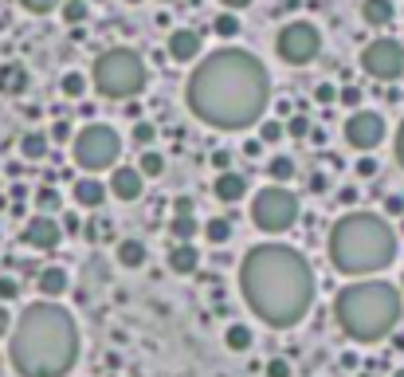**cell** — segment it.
I'll list each match as a JSON object with an SVG mask.
<instances>
[{"label":"cell","instance_id":"6da1fadb","mask_svg":"<svg viewBox=\"0 0 404 377\" xmlns=\"http://www.w3.org/2000/svg\"><path fill=\"white\" fill-rule=\"evenodd\" d=\"M189 110L216 130H247L271 106V75L259 55L220 48L189 75Z\"/></svg>","mask_w":404,"mask_h":377},{"label":"cell","instance_id":"7a4b0ae2","mask_svg":"<svg viewBox=\"0 0 404 377\" xmlns=\"http://www.w3.org/2000/svg\"><path fill=\"white\" fill-rule=\"evenodd\" d=\"M240 295L259 322L291 330L314 307V271L291 244H255L240 263Z\"/></svg>","mask_w":404,"mask_h":377},{"label":"cell","instance_id":"3957f363","mask_svg":"<svg viewBox=\"0 0 404 377\" xmlns=\"http://www.w3.org/2000/svg\"><path fill=\"white\" fill-rule=\"evenodd\" d=\"M9 361L20 377H67L79 361V322L67 307L40 299L9 330Z\"/></svg>","mask_w":404,"mask_h":377},{"label":"cell","instance_id":"277c9868","mask_svg":"<svg viewBox=\"0 0 404 377\" xmlns=\"http://www.w3.org/2000/svg\"><path fill=\"white\" fill-rule=\"evenodd\" d=\"M326 256L342 275H377L396 260V232L381 212H345L330 228Z\"/></svg>","mask_w":404,"mask_h":377},{"label":"cell","instance_id":"5b68a950","mask_svg":"<svg viewBox=\"0 0 404 377\" xmlns=\"http://www.w3.org/2000/svg\"><path fill=\"white\" fill-rule=\"evenodd\" d=\"M404 315V299L396 291V283L385 279H365V283H349L334 299V319L345 330V338L354 342H381L396 330Z\"/></svg>","mask_w":404,"mask_h":377},{"label":"cell","instance_id":"8992f818","mask_svg":"<svg viewBox=\"0 0 404 377\" xmlns=\"http://www.w3.org/2000/svg\"><path fill=\"white\" fill-rule=\"evenodd\" d=\"M91 79H94V91L102 99H134V94L145 91L150 71H145L142 55L134 48H110L94 59Z\"/></svg>","mask_w":404,"mask_h":377},{"label":"cell","instance_id":"52a82bcc","mask_svg":"<svg viewBox=\"0 0 404 377\" xmlns=\"http://www.w3.org/2000/svg\"><path fill=\"white\" fill-rule=\"evenodd\" d=\"M118 153H122V138H118V130L106 126V122H91V126H83V130H75V138H71V158H75V165L86 169V173L114 169Z\"/></svg>","mask_w":404,"mask_h":377},{"label":"cell","instance_id":"ba28073f","mask_svg":"<svg viewBox=\"0 0 404 377\" xmlns=\"http://www.w3.org/2000/svg\"><path fill=\"white\" fill-rule=\"evenodd\" d=\"M252 220H255V228L267 232V236L286 232V228L298 220V197L291 193V189H283V185H267L252 201Z\"/></svg>","mask_w":404,"mask_h":377},{"label":"cell","instance_id":"9c48e42d","mask_svg":"<svg viewBox=\"0 0 404 377\" xmlns=\"http://www.w3.org/2000/svg\"><path fill=\"white\" fill-rule=\"evenodd\" d=\"M275 51L283 63H291V67H306V63H314L322 51V32L318 24H310V20H291V24L279 28L275 35Z\"/></svg>","mask_w":404,"mask_h":377},{"label":"cell","instance_id":"30bf717a","mask_svg":"<svg viewBox=\"0 0 404 377\" xmlns=\"http://www.w3.org/2000/svg\"><path fill=\"white\" fill-rule=\"evenodd\" d=\"M361 71L369 79H377V83H396V79L404 75V48L396 40H388V35L365 43L361 48Z\"/></svg>","mask_w":404,"mask_h":377},{"label":"cell","instance_id":"8fae6325","mask_svg":"<svg viewBox=\"0 0 404 377\" xmlns=\"http://www.w3.org/2000/svg\"><path fill=\"white\" fill-rule=\"evenodd\" d=\"M345 142L361 153L377 150V146L385 142V118H381L377 110H365V106L349 110V118H345Z\"/></svg>","mask_w":404,"mask_h":377},{"label":"cell","instance_id":"7c38bea8","mask_svg":"<svg viewBox=\"0 0 404 377\" xmlns=\"http://www.w3.org/2000/svg\"><path fill=\"white\" fill-rule=\"evenodd\" d=\"M20 240H24L28 248H35V251H55V244L63 240V228H60V220H55V217H43V212H35V217L24 224Z\"/></svg>","mask_w":404,"mask_h":377},{"label":"cell","instance_id":"4fadbf2b","mask_svg":"<svg viewBox=\"0 0 404 377\" xmlns=\"http://www.w3.org/2000/svg\"><path fill=\"white\" fill-rule=\"evenodd\" d=\"M145 189V177L130 165H114L110 169V181H106V193H114L118 201H138Z\"/></svg>","mask_w":404,"mask_h":377},{"label":"cell","instance_id":"5bb4252c","mask_svg":"<svg viewBox=\"0 0 404 377\" xmlns=\"http://www.w3.org/2000/svg\"><path fill=\"white\" fill-rule=\"evenodd\" d=\"M204 40L201 32H193V28H177V32H169V59L173 63H193L196 55H201Z\"/></svg>","mask_w":404,"mask_h":377},{"label":"cell","instance_id":"9a60e30c","mask_svg":"<svg viewBox=\"0 0 404 377\" xmlns=\"http://www.w3.org/2000/svg\"><path fill=\"white\" fill-rule=\"evenodd\" d=\"M71 197H75V204H79V209H102L110 193H106V185H102L99 177H94V173H86V177H79V181H75Z\"/></svg>","mask_w":404,"mask_h":377},{"label":"cell","instance_id":"2e32d148","mask_svg":"<svg viewBox=\"0 0 404 377\" xmlns=\"http://www.w3.org/2000/svg\"><path fill=\"white\" fill-rule=\"evenodd\" d=\"M212 193H216L224 204H236V201H244V193H247V181H244V173H236V169H224V173H216V181H212Z\"/></svg>","mask_w":404,"mask_h":377},{"label":"cell","instance_id":"e0dca14e","mask_svg":"<svg viewBox=\"0 0 404 377\" xmlns=\"http://www.w3.org/2000/svg\"><path fill=\"white\" fill-rule=\"evenodd\" d=\"M35 287H40L43 299L55 302V299H63V295L71 291V275H67L63 268H43L40 275H35Z\"/></svg>","mask_w":404,"mask_h":377},{"label":"cell","instance_id":"ac0fdd59","mask_svg":"<svg viewBox=\"0 0 404 377\" xmlns=\"http://www.w3.org/2000/svg\"><path fill=\"white\" fill-rule=\"evenodd\" d=\"M28 83H32V75H28L24 63H0V94H24Z\"/></svg>","mask_w":404,"mask_h":377},{"label":"cell","instance_id":"d6986e66","mask_svg":"<svg viewBox=\"0 0 404 377\" xmlns=\"http://www.w3.org/2000/svg\"><path fill=\"white\" fill-rule=\"evenodd\" d=\"M196 268H201V251H196V244H173V251H169V271L193 275Z\"/></svg>","mask_w":404,"mask_h":377},{"label":"cell","instance_id":"ffe728a7","mask_svg":"<svg viewBox=\"0 0 404 377\" xmlns=\"http://www.w3.org/2000/svg\"><path fill=\"white\" fill-rule=\"evenodd\" d=\"M396 9H393V0H361V20L369 28H385L393 24Z\"/></svg>","mask_w":404,"mask_h":377},{"label":"cell","instance_id":"44dd1931","mask_svg":"<svg viewBox=\"0 0 404 377\" xmlns=\"http://www.w3.org/2000/svg\"><path fill=\"white\" fill-rule=\"evenodd\" d=\"M114 256H118V263H122V268H130V271L145 268V260H150V251H145L142 240H122Z\"/></svg>","mask_w":404,"mask_h":377},{"label":"cell","instance_id":"7402d4cb","mask_svg":"<svg viewBox=\"0 0 404 377\" xmlns=\"http://www.w3.org/2000/svg\"><path fill=\"white\" fill-rule=\"evenodd\" d=\"M169 232H173V240H177V244H193V236L201 232V220H196L193 212H173Z\"/></svg>","mask_w":404,"mask_h":377},{"label":"cell","instance_id":"603a6c76","mask_svg":"<svg viewBox=\"0 0 404 377\" xmlns=\"http://www.w3.org/2000/svg\"><path fill=\"white\" fill-rule=\"evenodd\" d=\"M47 134L43 130H28L24 138H20V158H28V161H43L47 158Z\"/></svg>","mask_w":404,"mask_h":377},{"label":"cell","instance_id":"cb8c5ba5","mask_svg":"<svg viewBox=\"0 0 404 377\" xmlns=\"http://www.w3.org/2000/svg\"><path fill=\"white\" fill-rule=\"evenodd\" d=\"M224 346L232 354H247L255 346V334H252V327H244V322H232V327L224 330Z\"/></svg>","mask_w":404,"mask_h":377},{"label":"cell","instance_id":"d4e9b609","mask_svg":"<svg viewBox=\"0 0 404 377\" xmlns=\"http://www.w3.org/2000/svg\"><path fill=\"white\" fill-rule=\"evenodd\" d=\"M295 173H298L295 158H283V153H279V158H271V161H267V177H271L275 185H286Z\"/></svg>","mask_w":404,"mask_h":377},{"label":"cell","instance_id":"484cf974","mask_svg":"<svg viewBox=\"0 0 404 377\" xmlns=\"http://www.w3.org/2000/svg\"><path fill=\"white\" fill-rule=\"evenodd\" d=\"M35 209H40L43 217H55V212L63 209V197L55 193L51 185H40V189H35Z\"/></svg>","mask_w":404,"mask_h":377},{"label":"cell","instance_id":"4316f807","mask_svg":"<svg viewBox=\"0 0 404 377\" xmlns=\"http://www.w3.org/2000/svg\"><path fill=\"white\" fill-rule=\"evenodd\" d=\"M201 232L208 236L212 244H228L232 240V217H212L208 224H201Z\"/></svg>","mask_w":404,"mask_h":377},{"label":"cell","instance_id":"83f0119b","mask_svg":"<svg viewBox=\"0 0 404 377\" xmlns=\"http://www.w3.org/2000/svg\"><path fill=\"white\" fill-rule=\"evenodd\" d=\"M138 173H142V177H161V173H165V158H161L157 150H145L142 161H138Z\"/></svg>","mask_w":404,"mask_h":377},{"label":"cell","instance_id":"f1b7e54d","mask_svg":"<svg viewBox=\"0 0 404 377\" xmlns=\"http://www.w3.org/2000/svg\"><path fill=\"white\" fill-rule=\"evenodd\" d=\"M212 32L220 35V40H232V35H240V16L236 12H224V16L212 20Z\"/></svg>","mask_w":404,"mask_h":377},{"label":"cell","instance_id":"f546056e","mask_svg":"<svg viewBox=\"0 0 404 377\" xmlns=\"http://www.w3.org/2000/svg\"><path fill=\"white\" fill-rule=\"evenodd\" d=\"M60 12H63L67 24H83V20H86V0H63Z\"/></svg>","mask_w":404,"mask_h":377},{"label":"cell","instance_id":"4dcf8cb0","mask_svg":"<svg viewBox=\"0 0 404 377\" xmlns=\"http://www.w3.org/2000/svg\"><path fill=\"white\" fill-rule=\"evenodd\" d=\"M283 122L279 118H267V122H259V142H267V146H275V142H283Z\"/></svg>","mask_w":404,"mask_h":377},{"label":"cell","instance_id":"1f68e13d","mask_svg":"<svg viewBox=\"0 0 404 377\" xmlns=\"http://www.w3.org/2000/svg\"><path fill=\"white\" fill-rule=\"evenodd\" d=\"M63 94H67V99H83V94H86V79L79 75V71H67V75H63Z\"/></svg>","mask_w":404,"mask_h":377},{"label":"cell","instance_id":"d6a6232c","mask_svg":"<svg viewBox=\"0 0 404 377\" xmlns=\"http://www.w3.org/2000/svg\"><path fill=\"white\" fill-rule=\"evenodd\" d=\"M283 134H291V138H306V134H310V122H306V114H295L291 122H283Z\"/></svg>","mask_w":404,"mask_h":377},{"label":"cell","instance_id":"836d02e7","mask_svg":"<svg viewBox=\"0 0 404 377\" xmlns=\"http://www.w3.org/2000/svg\"><path fill=\"white\" fill-rule=\"evenodd\" d=\"M153 138H157V126H153V122H138L134 126V142L142 146V150H145V146H153Z\"/></svg>","mask_w":404,"mask_h":377},{"label":"cell","instance_id":"e575fe53","mask_svg":"<svg viewBox=\"0 0 404 377\" xmlns=\"http://www.w3.org/2000/svg\"><path fill=\"white\" fill-rule=\"evenodd\" d=\"M12 299H20V279L0 275V302H12Z\"/></svg>","mask_w":404,"mask_h":377},{"label":"cell","instance_id":"d590c367","mask_svg":"<svg viewBox=\"0 0 404 377\" xmlns=\"http://www.w3.org/2000/svg\"><path fill=\"white\" fill-rule=\"evenodd\" d=\"M20 4H24L28 12H35V16H47L51 9H60L63 0H20Z\"/></svg>","mask_w":404,"mask_h":377},{"label":"cell","instance_id":"8d00e7d4","mask_svg":"<svg viewBox=\"0 0 404 377\" xmlns=\"http://www.w3.org/2000/svg\"><path fill=\"white\" fill-rule=\"evenodd\" d=\"M337 99L345 102L349 110H361V102H365V94L357 91V87H345V91H337Z\"/></svg>","mask_w":404,"mask_h":377},{"label":"cell","instance_id":"74e56055","mask_svg":"<svg viewBox=\"0 0 404 377\" xmlns=\"http://www.w3.org/2000/svg\"><path fill=\"white\" fill-rule=\"evenodd\" d=\"M71 138H75L71 122H55V126H51V134H47V142H71Z\"/></svg>","mask_w":404,"mask_h":377},{"label":"cell","instance_id":"f35d334b","mask_svg":"<svg viewBox=\"0 0 404 377\" xmlns=\"http://www.w3.org/2000/svg\"><path fill=\"white\" fill-rule=\"evenodd\" d=\"M385 217H404V197L400 193H388L385 197Z\"/></svg>","mask_w":404,"mask_h":377},{"label":"cell","instance_id":"ab89813d","mask_svg":"<svg viewBox=\"0 0 404 377\" xmlns=\"http://www.w3.org/2000/svg\"><path fill=\"white\" fill-rule=\"evenodd\" d=\"M267 377H291V361H286V358H271L267 361Z\"/></svg>","mask_w":404,"mask_h":377},{"label":"cell","instance_id":"60d3db41","mask_svg":"<svg viewBox=\"0 0 404 377\" xmlns=\"http://www.w3.org/2000/svg\"><path fill=\"white\" fill-rule=\"evenodd\" d=\"M60 228H63V232H67V236H79V232H83V220H79L75 212H67V217H63V224H60Z\"/></svg>","mask_w":404,"mask_h":377},{"label":"cell","instance_id":"b9f144b4","mask_svg":"<svg viewBox=\"0 0 404 377\" xmlns=\"http://www.w3.org/2000/svg\"><path fill=\"white\" fill-rule=\"evenodd\" d=\"M357 177H365V181H369V177H377V161L361 158V161H357Z\"/></svg>","mask_w":404,"mask_h":377},{"label":"cell","instance_id":"7bdbcfd3","mask_svg":"<svg viewBox=\"0 0 404 377\" xmlns=\"http://www.w3.org/2000/svg\"><path fill=\"white\" fill-rule=\"evenodd\" d=\"M314 99H318L322 106H326V102H334V99H337V91H334V87H330V83H318V91H314Z\"/></svg>","mask_w":404,"mask_h":377},{"label":"cell","instance_id":"ee69618b","mask_svg":"<svg viewBox=\"0 0 404 377\" xmlns=\"http://www.w3.org/2000/svg\"><path fill=\"white\" fill-rule=\"evenodd\" d=\"M212 165H216L220 173H224V169H232V153H228V150H216V153H212Z\"/></svg>","mask_w":404,"mask_h":377},{"label":"cell","instance_id":"f6af8a7d","mask_svg":"<svg viewBox=\"0 0 404 377\" xmlns=\"http://www.w3.org/2000/svg\"><path fill=\"white\" fill-rule=\"evenodd\" d=\"M9 330H12V315L0 307V338H9Z\"/></svg>","mask_w":404,"mask_h":377},{"label":"cell","instance_id":"bcb514c9","mask_svg":"<svg viewBox=\"0 0 404 377\" xmlns=\"http://www.w3.org/2000/svg\"><path fill=\"white\" fill-rule=\"evenodd\" d=\"M396 161H400V169H404V122H400V130H396Z\"/></svg>","mask_w":404,"mask_h":377},{"label":"cell","instance_id":"7dc6e473","mask_svg":"<svg viewBox=\"0 0 404 377\" xmlns=\"http://www.w3.org/2000/svg\"><path fill=\"white\" fill-rule=\"evenodd\" d=\"M220 4H224L228 12H244L247 4H252V0H220Z\"/></svg>","mask_w":404,"mask_h":377},{"label":"cell","instance_id":"c3c4849f","mask_svg":"<svg viewBox=\"0 0 404 377\" xmlns=\"http://www.w3.org/2000/svg\"><path fill=\"white\" fill-rule=\"evenodd\" d=\"M337 201H342V204H354V201H357V189H342V193H337Z\"/></svg>","mask_w":404,"mask_h":377},{"label":"cell","instance_id":"681fc988","mask_svg":"<svg viewBox=\"0 0 404 377\" xmlns=\"http://www.w3.org/2000/svg\"><path fill=\"white\" fill-rule=\"evenodd\" d=\"M310 193H326V177H310Z\"/></svg>","mask_w":404,"mask_h":377},{"label":"cell","instance_id":"f907efd6","mask_svg":"<svg viewBox=\"0 0 404 377\" xmlns=\"http://www.w3.org/2000/svg\"><path fill=\"white\" fill-rule=\"evenodd\" d=\"M396 291H400V295H404V275H400V287H396Z\"/></svg>","mask_w":404,"mask_h":377},{"label":"cell","instance_id":"816d5d0a","mask_svg":"<svg viewBox=\"0 0 404 377\" xmlns=\"http://www.w3.org/2000/svg\"><path fill=\"white\" fill-rule=\"evenodd\" d=\"M393 377H404V369H396V373H393Z\"/></svg>","mask_w":404,"mask_h":377},{"label":"cell","instance_id":"f5cc1de1","mask_svg":"<svg viewBox=\"0 0 404 377\" xmlns=\"http://www.w3.org/2000/svg\"><path fill=\"white\" fill-rule=\"evenodd\" d=\"M126 4H142V0H126Z\"/></svg>","mask_w":404,"mask_h":377},{"label":"cell","instance_id":"db71d44e","mask_svg":"<svg viewBox=\"0 0 404 377\" xmlns=\"http://www.w3.org/2000/svg\"><path fill=\"white\" fill-rule=\"evenodd\" d=\"M165 4H169V0H165Z\"/></svg>","mask_w":404,"mask_h":377}]
</instances>
